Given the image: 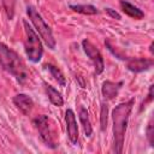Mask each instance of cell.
I'll return each mask as SVG.
<instances>
[{
    "mask_svg": "<svg viewBox=\"0 0 154 154\" xmlns=\"http://www.w3.org/2000/svg\"><path fill=\"white\" fill-rule=\"evenodd\" d=\"M134 106V99L119 103L116 106V108L112 112V119H113V152L116 154H120L123 152L124 147V137H125V131L130 117V112Z\"/></svg>",
    "mask_w": 154,
    "mask_h": 154,
    "instance_id": "6da1fadb",
    "label": "cell"
},
{
    "mask_svg": "<svg viewBox=\"0 0 154 154\" xmlns=\"http://www.w3.org/2000/svg\"><path fill=\"white\" fill-rule=\"evenodd\" d=\"M0 66L5 71L11 73L13 77H16V79L22 84H24L29 78L28 70L24 63L22 61V59L19 58V55L1 42H0Z\"/></svg>",
    "mask_w": 154,
    "mask_h": 154,
    "instance_id": "7a4b0ae2",
    "label": "cell"
},
{
    "mask_svg": "<svg viewBox=\"0 0 154 154\" xmlns=\"http://www.w3.org/2000/svg\"><path fill=\"white\" fill-rule=\"evenodd\" d=\"M23 24H24V30H25V41H24L25 54L30 61L38 63L43 54L41 40L38 38V35L35 32V30L28 24L26 20H24Z\"/></svg>",
    "mask_w": 154,
    "mask_h": 154,
    "instance_id": "3957f363",
    "label": "cell"
},
{
    "mask_svg": "<svg viewBox=\"0 0 154 154\" xmlns=\"http://www.w3.org/2000/svg\"><path fill=\"white\" fill-rule=\"evenodd\" d=\"M26 13H28L31 23L34 24L35 29L37 30L38 35L45 41V43L48 46V48L54 49L55 48V38L53 36V32H52L51 28L43 20V18L41 17V14L38 13V11L34 6H28L26 7Z\"/></svg>",
    "mask_w": 154,
    "mask_h": 154,
    "instance_id": "277c9868",
    "label": "cell"
},
{
    "mask_svg": "<svg viewBox=\"0 0 154 154\" xmlns=\"http://www.w3.org/2000/svg\"><path fill=\"white\" fill-rule=\"evenodd\" d=\"M32 124L35 125V128L38 131V135L41 137V140L46 143V146L51 147V148H55L57 147V141H55V135L54 131L52 129V126L49 125V119L47 116L41 114L37 116L32 119Z\"/></svg>",
    "mask_w": 154,
    "mask_h": 154,
    "instance_id": "5b68a950",
    "label": "cell"
},
{
    "mask_svg": "<svg viewBox=\"0 0 154 154\" xmlns=\"http://www.w3.org/2000/svg\"><path fill=\"white\" fill-rule=\"evenodd\" d=\"M82 47L84 49V53L91 60V63H93V65L95 67V73L96 75L102 73V71L105 70V63H103V58H102L100 51L88 40H83L82 41Z\"/></svg>",
    "mask_w": 154,
    "mask_h": 154,
    "instance_id": "8992f818",
    "label": "cell"
},
{
    "mask_svg": "<svg viewBox=\"0 0 154 154\" xmlns=\"http://www.w3.org/2000/svg\"><path fill=\"white\" fill-rule=\"evenodd\" d=\"M65 122H66V130H67V136L71 143L76 144L78 141V128H77V120L76 116L72 109H67L65 113Z\"/></svg>",
    "mask_w": 154,
    "mask_h": 154,
    "instance_id": "52a82bcc",
    "label": "cell"
},
{
    "mask_svg": "<svg viewBox=\"0 0 154 154\" xmlns=\"http://www.w3.org/2000/svg\"><path fill=\"white\" fill-rule=\"evenodd\" d=\"M153 66V60L147 58H131L128 60L126 67L131 72H142Z\"/></svg>",
    "mask_w": 154,
    "mask_h": 154,
    "instance_id": "ba28073f",
    "label": "cell"
},
{
    "mask_svg": "<svg viewBox=\"0 0 154 154\" xmlns=\"http://www.w3.org/2000/svg\"><path fill=\"white\" fill-rule=\"evenodd\" d=\"M13 103L17 106V108L25 116H29L34 107V101L30 96L26 94H17L13 97Z\"/></svg>",
    "mask_w": 154,
    "mask_h": 154,
    "instance_id": "9c48e42d",
    "label": "cell"
},
{
    "mask_svg": "<svg viewBox=\"0 0 154 154\" xmlns=\"http://www.w3.org/2000/svg\"><path fill=\"white\" fill-rule=\"evenodd\" d=\"M123 83L122 82H118V83H114V82H111V81H105L102 83V87H101V93L102 95L108 99V100H113L117 97L118 95V90L120 88Z\"/></svg>",
    "mask_w": 154,
    "mask_h": 154,
    "instance_id": "30bf717a",
    "label": "cell"
},
{
    "mask_svg": "<svg viewBox=\"0 0 154 154\" xmlns=\"http://www.w3.org/2000/svg\"><path fill=\"white\" fill-rule=\"evenodd\" d=\"M120 7L123 10V12L128 16H130L131 18H135V19H142L144 17V13L142 10H140L138 7L134 6L132 4L125 1V0H122L120 1Z\"/></svg>",
    "mask_w": 154,
    "mask_h": 154,
    "instance_id": "8fae6325",
    "label": "cell"
},
{
    "mask_svg": "<svg viewBox=\"0 0 154 154\" xmlns=\"http://www.w3.org/2000/svg\"><path fill=\"white\" fill-rule=\"evenodd\" d=\"M43 85H45V90H46V94H47L49 101H51L54 106L61 107V106L64 105V100H63L61 94H60L54 87H52V85H49V84H47V83H43Z\"/></svg>",
    "mask_w": 154,
    "mask_h": 154,
    "instance_id": "7c38bea8",
    "label": "cell"
},
{
    "mask_svg": "<svg viewBox=\"0 0 154 154\" xmlns=\"http://www.w3.org/2000/svg\"><path fill=\"white\" fill-rule=\"evenodd\" d=\"M78 117H79V122L83 126V130H84V134L87 137H89L93 132V129H91V124H90V119H89V114H88V111L81 106L79 107V112H78Z\"/></svg>",
    "mask_w": 154,
    "mask_h": 154,
    "instance_id": "4fadbf2b",
    "label": "cell"
},
{
    "mask_svg": "<svg viewBox=\"0 0 154 154\" xmlns=\"http://www.w3.org/2000/svg\"><path fill=\"white\" fill-rule=\"evenodd\" d=\"M46 67H47V70L51 72L52 77L58 82V84L61 85V87H65V84H66V79H65L63 72H61L57 66H54V65H52V64L46 65Z\"/></svg>",
    "mask_w": 154,
    "mask_h": 154,
    "instance_id": "5bb4252c",
    "label": "cell"
},
{
    "mask_svg": "<svg viewBox=\"0 0 154 154\" xmlns=\"http://www.w3.org/2000/svg\"><path fill=\"white\" fill-rule=\"evenodd\" d=\"M70 8L73 10L75 12L87 14V16H91V14L97 13V8L93 5H70Z\"/></svg>",
    "mask_w": 154,
    "mask_h": 154,
    "instance_id": "9a60e30c",
    "label": "cell"
},
{
    "mask_svg": "<svg viewBox=\"0 0 154 154\" xmlns=\"http://www.w3.org/2000/svg\"><path fill=\"white\" fill-rule=\"evenodd\" d=\"M107 119H108V106L106 103H101L100 111V126L101 131H105L107 128Z\"/></svg>",
    "mask_w": 154,
    "mask_h": 154,
    "instance_id": "2e32d148",
    "label": "cell"
},
{
    "mask_svg": "<svg viewBox=\"0 0 154 154\" xmlns=\"http://www.w3.org/2000/svg\"><path fill=\"white\" fill-rule=\"evenodd\" d=\"M2 5L6 12V16L8 19H12L14 16V5H16V0H2Z\"/></svg>",
    "mask_w": 154,
    "mask_h": 154,
    "instance_id": "e0dca14e",
    "label": "cell"
},
{
    "mask_svg": "<svg viewBox=\"0 0 154 154\" xmlns=\"http://www.w3.org/2000/svg\"><path fill=\"white\" fill-rule=\"evenodd\" d=\"M147 138H148V142L150 146H154V131H153V119L149 120L148 123V126H147Z\"/></svg>",
    "mask_w": 154,
    "mask_h": 154,
    "instance_id": "ac0fdd59",
    "label": "cell"
},
{
    "mask_svg": "<svg viewBox=\"0 0 154 154\" xmlns=\"http://www.w3.org/2000/svg\"><path fill=\"white\" fill-rule=\"evenodd\" d=\"M105 11H106V13L108 14V16H111L112 18H114V19H120L122 17H120V14L117 12V11H114L113 8H109V7H107V8H105Z\"/></svg>",
    "mask_w": 154,
    "mask_h": 154,
    "instance_id": "d6986e66",
    "label": "cell"
},
{
    "mask_svg": "<svg viewBox=\"0 0 154 154\" xmlns=\"http://www.w3.org/2000/svg\"><path fill=\"white\" fill-rule=\"evenodd\" d=\"M153 100V85H150L149 87V91H148V97H147V100L146 101H143V103H142V107L144 106V105H147L148 102H150Z\"/></svg>",
    "mask_w": 154,
    "mask_h": 154,
    "instance_id": "ffe728a7",
    "label": "cell"
}]
</instances>
